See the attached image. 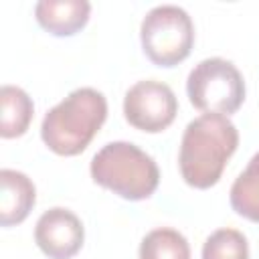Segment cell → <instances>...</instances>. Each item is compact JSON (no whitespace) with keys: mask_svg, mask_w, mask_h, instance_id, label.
<instances>
[{"mask_svg":"<svg viewBox=\"0 0 259 259\" xmlns=\"http://www.w3.org/2000/svg\"><path fill=\"white\" fill-rule=\"evenodd\" d=\"M140 259H190V245L182 233L160 227L142 239Z\"/></svg>","mask_w":259,"mask_h":259,"instance_id":"obj_12","label":"cell"},{"mask_svg":"<svg viewBox=\"0 0 259 259\" xmlns=\"http://www.w3.org/2000/svg\"><path fill=\"white\" fill-rule=\"evenodd\" d=\"M178 113V99L170 85L144 79L132 85L123 97V115L136 130L158 134L166 130Z\"/></svg>","mask_w":259,"mask_h":259,"instance_id":"obj_6","label":"cell"},{"mask_svg":"<svg viewBox=\"0 0 259 259\" xmlns=\"http://www.w3.org/2000/svg\"><path fill=\"white\" fill-rule=\"evenodd\" d=\"M0 136L4 140L22 136L32 119L34 105L28 93L16 85H2L0 89Z\"/></svg>","mask_w":259,"mask_h":259,"instance_id":"obj_10","label":"cell"},{"mask_svg":"<svg viewBox=\"0 0 259 259\" xmlns=\"http://www.w3.org/2000/svg\"><path fill=\"white\" fill-rule=\"evenodd\" d=\"M89 14L87 0H40L34 4L36 22L55 36H73L87 24Z\"/></svg>","mask_w":259,"mask_h":259,"instance_id":"obj_9","label":"cell"},{"mask_svg":"<svg viewBox=\"0 0 259 259\" xmlns=\"http://www.w3.org/2000/svg\"><path fill=\"white\" fill-rule=\"evenodd\" d=\"M140 40L146 57L158 67L182 63L194 45V24L188 12L174 4L154 6L142 20Z\"/></svg>","mask_w":259,"mask_h":259,"instance_id":"obj_4","label":"cell"},{"mask_svg":"<svg viewBox=\"0 0 259 259\" xmlns=\"http://www.w3.org/2000/svg\"><path fill=\"white\" fill-rule=\"evenodd\" d=\"M83 239L81 219L65 206L45 210L34 227V241L49 259H71L83 247Z\"/></svg>","mask_w":259,"mask_h":259,"instance_id":"obj_7","label":"cell"},{"mask_svg":"<svg viewBox=\"0 0 259 259\" xmlns=\"http://www.w3.org/2000/svg\"><path fill=\"white\" fill-rule=\"evenodd\" d=\"M186 93L196 109L229 117L245 101V81L231 61L210 57L202 59L188 73Z\"/></svg>","mask_w":259,"mask_h":259,"instance_id":"obj_5","label":"cell"},{"mask_svg":"<svg viewBox=\"0 0 259 259\" xmlns=\"http://www.w3.org/2000/svg\"><path fill=\"white\" fill-rule=\"evenodd\" d=\"M95 184L111 190L125 200L150 198L160 182L156 160L132 142H109L91 160Z\"/></svg>","mask_w":259,"mask_h":259,"instance_id":"obj_3","label":"cell"},{"mask_svg":"<svg viewBox=\"0 0 259 259\" xmlns=\"http://www.w3.org/2000/svg\"><path fill=\"white\" fill-rule=\"evenodd\" d=\"M237 146L239 132L227 115L202 113L188 121L178 154L184 182L198 190L214 186Z\"/></svg>","mask_w":259,"mask_h":259,"instance_id":"obj_1","label":"cell"},{"mask_svg":"<svg viewBox=\"0 0 259 259\" xmlns=\"http://www.w3.org/2000/svg\"><path fill=\"white\" fill-rule=\"evenodd\" d=\"M0 225L12 227L22 223L34 206L36 188L32 180L18 170H0Z\"/></svg>","mask_w":259,"mask_h":259,"instance_id":"obj_8","label":"cell"},{"mask_svg":"<svg viewBox=\"0 0 259 259\" xmlns=\"http://www.w3.org/2000/svg\"><path fill=\"white\" fill-rule=\"evenodd\" d=\"M202 259H249V243L237 229H219L206 237Z\"/></svg>","mask_w":259,"mask_h":259,"instance_id":"obj_13","label":"cell"},{"mask_svg":"<svg viewBox=\"0 0 259 259\" xmlns=\"http://www.w3.org/2000/svg\"><path fill=\"white\" fill-rule=\"evenodd\" d=\"M105 119V95L93 87H79L45 113L40 138L51 152L77 156L89 146Z\"/></svg>","mask_w":259,"mask_h":259,"instance_id":"obj_2","label":"cell"},{"mask_svg":"<svg viewBox=\"0 0 259 259\" xmlns=\"http://www.w3.org/2000/svg\"><path fill=\"white\" fill-rule=\"evenodd\" d=\"M231 206L247 221L259 223V152L231 186Z\"/></svg>","mask_w":259,"mask_h":259,"instance_id":"obj_11","label":"cell"}]
</instances>
